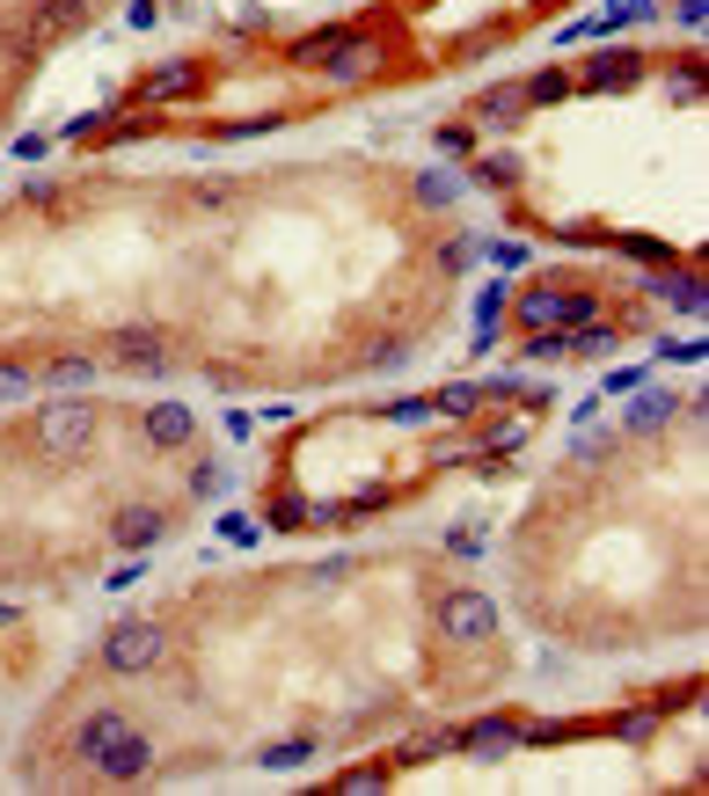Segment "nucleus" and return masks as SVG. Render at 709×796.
Listing matches in <instances>:
<instances>
[{
  "label": "nucleus",
  "instance_id": "6ab92c4d",
  "mask_svg": "<svg viewBox=\"0 0 709 796\" xmlns=\"http://www.w3.org/2000/svg\"><path fill=\"white\" fill-rule=\"evenodd\" d=\"M519 89H527V110L564 103V95H570V73H564V67H549V73H534V81H519Z\"/></svg>",
  "mask_w": 709,
  "mask_h": 796
},
{
  "label": "nucleus",
  "instance_id": "2eb2a0df",
  "mask_svg": "<svg viewBox=\"0 0 709 796\" xmlns=\"http://www.w3.org/2000/svg\"><path fill=\"white\" fill-rule=\"evenodd\" d=\"M483 402V380H446L439 395H432V417H454V425H468Z\"/></svg>",
  "mask_w": 709,
  "mask_h": 796
},
{
  "label": "nucleus",
  "instance_id": "b1692460",
  "mask_svg": "<svg viewBox=\"0 0 709 796\" xmlns=\"http://www.w3.org/2000/svg\"><path fill=\"white\" fill-rule=\"evenodd\" d=\"M301 519H315V504H307V497H271V527H301Z\"/></svg>",
  "mask_w": 709,
  "mask_h": 796
},
{
  "label": "nucleus",
  "instance_id": "a211bd4d",
  "mask_svg": "<svg viewBox=\"0 0 709 796\" xmlns=\"http://www.w3.org/2000/svg\"><path fill=\"white\" fill-rule=\"evenodd\" d=\"M301 761H315V738H278L256 753V767H271V775H285V767H301Z\"/></svg>",
  "mask_w": 709,
  "mask_h": 796
},
{
  "label": "nucleus",
  "instance_id": "7c9ffc66",
  "mask_svg": "<svg viewBox=\"0 0 709 796\" xmlns=\"http://www.w3.org/2000/svg\"><path fill=\"white\" fill-rule=\"evenodd\" d=\"M220 527H227V541H234V549H249V541H256V533H264V527H256V519H220Z\"/></svg>",
  "mask_w": 709,
  "mask_h": 796
},
{
  "label": "nucleus",
  "instance_id": "0eeeda50",
  "mask_svg": "<svg viewBox=\"0 0 709 796\" xmlns=\"http://www.w3.org/2000/svg\"><path fill=\"white\" fill-rule=\"evenodd\" d=\"M140 431H146V446H191L197 439V417L183 402H154L140 417Z\"/></svg>",
  "mask_w": 709,
  "mask_h": 796
},
{
  "label": "nucleus",
  "instance_id": "9d476101",
  "mask_svg": "<svg viewBox=\"0 0 709 796\" xmlns=\"http://www.w3.org/2000/svg\"><path fill=\"white\" fill-rule=\"evenodd\" d=\"M146 775H154V745H146L140 731H132V738H124L118 753L95 767V782H118V789H124V782H146Z\"/></svg>",
  "mask_w": 709,
  "mask_h": 796
},
{
  "label": "nucleus",
  "instance_id": "bb28decb",
  "mask_svg": "<svg viewBox=\"0 0 709 796\" xmlns=\"http://www.w3.org/2000/svg\"><path fill=\"white\" fill-rule=\"evenodd\" d=\"M483 183H490V191H513V183H519V161H513V154H490V161H483Z\"/></svg>",
  "mask_w": 709,
  "mask_h": 796
},
{
  "label": "nucleus",
  "instance_id": "393cba45",
  "mask_svg": "<svg viewBox=\"0 0 709 796\" xmlns=\"http://www.w3.org/2000/svg\"><path fill=\"white\" fill-rule=\"evenodd\" d=\"M381 417H388V425H425V417H432V402H425V395H403V402H388Z\"/></svg>",
  "mask_w": 709,
  "mask_h": 796
},
{
  "label": "nucleus",
  "instance_id": "c756f323",
  "mask_svg": "<svg viewBox=\"0 0 709 796\" xmlns=\"http://www.w3.org/2000/svg\"><path fill=\"white\" fill-rule=\"evenodd\" d=\"M381 782H388V767H352L337 789H381Z\"/></svg>",
  "mask_w": 709,
  "mask_h": 796
},
{
  "label": "nucleus",
  "instance_id": "f8f14e48",
  "mask_svg": "<svg viewBox=\"0 0 709 796\" xmlns=\"http://www.w3.org/2000/svg\"><path fill=\"white\" fill-rule=\"evenodd\" d=\"M183 95H197V67H191V59L154 67V73L140 81V103H183Z\"/></svg>",
  "mask_w": 709,
  "mask_h": 796
},
{
  "label": "nucleus",
  "instance_id": "aec40b11",
  "mask_svg": "<svg viewBox=\"0 0 709 796\" xmlns=\"http://www.w3.org/2000/svg\"><path fill=\"white\" fill-rule=\"evenodd\" d=\"M658 293H666L680 315H695V322H702V307H709V285H702V278H666Z\"/></svg>",
  "mask_w": 709,
  "mask_h": 796
},
{
  "label": "nucleus",
  "instance_id": "412c9836",
  "mask_svg": "<svg viewBox=\"0 0 709 796\" xmlns=\"http://www.w3.org/2000/svg\"><path fill=\"white\" fill-rule=\"evenodd\" d=\"M527 431H534L527 417H505V425H497L490 439H483V453H490V460H497V453H519V446H527Z\"/></svg>",
  "mask_w": 709,
  "mask_h": 796
},
{
  "label": "nucleus",
  "instance_id": "2f4dec72",
  "mask_svg": "<svg viewBox=\"0 0 709 796\" xmlns=\"http://www.w3.org/2000/svg\"><path fill=\"white\" fill-rule=\"evenodd\" d=\"M621 256H644V264H666V248H658V242H637V234H621Z\"/></svg>",
  "mask_w": 709,
  "mask_h": 796
},
{
  "label": "nucleus",
  "instance_id": "f03ea898",
  "mask_svg": "<svg viewBox=\"0 0 709 796\" xmlns=\"http://www.w3.org/2000/svg\"><path fill=\"white\" fill-rule=\"evenodd\" d=\"M161 651H169V629H161V621H140V614L118 621V629L103 636V665L110 673H154Z\"/></svg>",
  "mask_w": 709,
  "mask_h": 796
},
{
  "label": "nucleus",
  "instance_id": "cd10ccee",
  "mask_svg": "<svg viewBox=\"0 0 709 796\" xmlns=\"http://www.w3.org/2000/svg\"><path fill=\"white\" fill-rule=\"evenodd\" d=\"M30 388H37V380H30L22 366H0V402H22Z\"/></svg>",
  "mask_w": 709,
  "mask_h": 796
},
{
  "label": "nucleus",
  "instance_id": "f3484780",
  "mask_svg": "<svg viewBox=\"0 0 709 796\" xmlns=\"http://www.w3.org/2000/svg\"><path fill=\"white\" fill-rule=\"evenodd\" d=\"M688 402H673V395H637L629 402V431H658V425H673Z\"/></svg>",
  "mask_w": 709,
  "mask_h": 796
},
{
  "label": "nucleus",
  "instance_id": "473e14b6",
  "mask_svg": "<svg viewBox=\"0 0 709 796\" xmlns=\"http://www.w3.org/2000/svg\"><path fill=\"white\" fill-rule=\"evenodd\" d=\"M497 307H505V285H483V293H476V315H483V322H490V315H497Z\"/></svg>",
  "mask_w": 709,
  "mask_h": 796
},
{
  "label": "nucleus",
  "instance_id": "9b49d317",
  "mask_svg": "<svg viewBox=\"0 0 709 796\" xmlns=\"http://www.w3.org/2000/svg\"><path fill=\"white\" fill-rule=\"evenodd\" d=\"M110 351L124 358V366H140V373H161L169 366V337H161V329H110Z\"/></svg>",
  "mask_w": 709,
  "mask_h": 796
},
{
  "label": "nucleus",
  "instance_id": "423d86ee",
  "mask_svg": "<svg viewBox=\"0 0 709 796\" xmlns=\"http://www.w3.org/2000/svg\"><path fill=\"white\" fill-rule=\"evenodd\" d=\"M81 22H89V8H81V0H37L30 8V44H59V37H73L81 30Z\"/></svg>",
  "mask_w": 709,
  "mask_h": 796
},
{
  "label": "nucleus",
  "instance_id": "a878e982",
  "mask_svg": "<svg viewBox=\"0 0 709 796\" xmlns=\"http://www.w3.org/2000/svg\"><path fill=\"white\" fill-rule=\"evenodd\" d=\"M644 16H651V0H607L600 30H621V22H644Z\"/></svg>",
  "mask_w": 709,
  "mask_h": 796
},
{
  "label": "nucleus",
  "instance_id": "1a4fd4ad",
  "mask_svg": "<svg viewBox=\"0 0 709 796\" xmlns=\"http://www.w3.org/2000/svg\"><path fill=\"white\" fill-rule=\"evenodd\" d=\"M644 81V59L629 52V44H615V52L586 59V89H637Z\"/></svg>",
  "mask_w": 709,
  "mask_h": 796
},
{
  "label": "nucleus",
  "instance_id": "4be33fe9",
  "mask_svg": "<svg viewBox=\"0 0 709 796\" xmlns=\"http://www.w3.org/2000/svg\"><path fill=\"white\" fill-rule=\"evenodd\" d=\"M417 197H425V205H454V197H462V176H446V169H425V176H417Z\"/></svg>",
  "mask_w": 709,
  "mask_h": 796
},
{
  "label": "nucleus",
  "instance_id": "5701e85b",
  "mask_svg": "<svg viewBox=\"0 0 709 796\" xmlns=\"http://www.w3.org/2000/svg\"><path fill=\"white\" fill-rule=\"evenodd\" d=\"M607 731H615V738H629V745H637V738H651V731H658V708H621V716H615V724H607Z\"/></svg>",
  "mask_w": 709,
  "mask_h": 796
},
{
  "label": "nucleus",
  "instance_id": "f257e3e1",
  "mask_svg": "<svg viewBox=\"0 0 709 796\" xmlns=\"http://www.w3.org/2000/svg\"><path fill=\"white\" fill-rule=\"evenodd\" d=\"M95 425H103V409L89 402V395H73V402H44L30 417V439L44 446V453H59V460H73V453H89V439H95Z\"/></svg>",
  "mask_w": 709,
  "mask_h": 796
},
{
  "label": "nucleus",
  "instance_id": "6e6552de",
  "mask_svg": "<svg viewBox=\"0 0 709 796\" xmlns=\"http://www.w3.org/2000/svg\"><path fill=\"white\" fill-rule=\"evenodd\" d=\"M161 527H169V512H154V504H132V512L110 519V541L140 555V549H154V541H161Z\"/></svg>",
  "mask_w": 709,
  "mask_h": 796
},
{
  "label": "nucleus",
  "instance_id": "4468645a",
  "mask_svg": "<svg viewBox=\"0 0 709 796\" xmlns=\"http://www.w3.org/2000/svg\"><path fill=\"white\" fill-rule=\"evenodd\" d=\"M570 738H592L586 716H541V724H519V745H570Z\"/></svg>",
  "mask_w": 709,
  "mask_h": 796
},
{
  "label": "nucleus",
  "instance_id": "dca6fc26",
  "mask_svg": "<svg viewBox=\"0 0 709 796\" xmlns=\"http://www.w3.org/2000/svg\"><path fill=\"white\" fill-rule=\"evenodd\" d=\"M89 380H95V358H81V351H67V358H52V366H44V395L89 388Z\"/></svg>",
  "mask_w": 709,
  "mask_h": 796
},
{
  "label": "nucleus",
  "instance_id": "72a5a7b5",
  "mask_svg": "<svg viewBox=\"0 0 709 796\" xmlns=\"http://www.w3.org/2000/svg\"><path fill=\"white\" fill-rule=\"evenodd\" d=\"M673 16H680V22H688V30H702V16H709V0H680Z\"/></svg>",
  "mask_w": 709,
  "mask_h": 796
},
{
  "label": "nucleus",
  "instance_id": "ddd939ff",
  "mask_svg": "<svg viewBox=\"0 0 709 796\" xmlns=\"http://www.w3.org/2000/svg\"><path fill=\"white\" fill-rule=\"evenodd\" d=\"M476 118H483V124H519V118H527V89H519V81L483 89V95H476Z\"/></svg>",
  "mask_w": 709,
  "mask_h": 796
},
{
  "label": "nucleus",
  "instance_id": "39448f33",
  "mask_svg": "<svg viewBox=\"0 0 709 796\" xmlns=\"http://www.w3.org/2000/svg\"><path fill=\"white\" fill-rule=\"evenodd\" d=\"M454 753H468V761H497V753H519V724H513V716H476V724L454 731Z\"/></svg>",
  "mask_w": 709,
  "mask_h": 796
},
{
  "label": "nucleus",
  "instance_id": "20e7f679",
  "mask_svg": "<svg viewBox=\"0 0 709 796\" xmlns=\"http://www.w3.org/2000/svg\"><path fill=\"white\" fill-rule=\"evenodd\" d=\"M132 731H140V724H132L124 708H89V716L73 724V761H81V767L95 775V767H103L110 753H118V745L132 738Z\"/></svg>",
  "mask_w": 709,
  "mask_h": 796
},
{
  "label": "nucleus",
  "instance_id": "c85d7f7f",
  "mask_svg": "<svg viewBox=\"0 0 709 796\" xmlns=\"http://www.w3.org/2000/svg\"><path fill=\"white\" fill-rule=\"evenodd\" d=\"M439 146H446V154H476V132H468V124H439Z\"/></svg>",
  "mask_w": 709,
  "mask_h": 796
},
{
  "label": "nucleus",
  "instance_id": "7ed1b4c3",
  "mask_svg": "<svg viewBox=\"0 0 709 796\" xmlns=\"http://www.w3.org/2000/svg\"><path fill=\"white\" fill-rule=\"evenodd\" d=\"M439 636L446 643H490L497 636V600L476 592V584H454L439 600Z\"/></svg>",
  "mask_w": 709,
  "mask_h": 796
}]
</instances>
